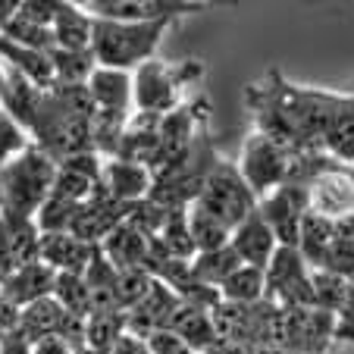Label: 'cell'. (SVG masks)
I'll list each match as a JSON object with an SVG mask.
<instances>
[{
  "mask_svg": "<svg viewBox=\"0 0 354 354\" xmlns=\"http://www.w3.org/2000/svg\"><path fill=\"white\" fill-rule=\"evenodd\" d=\"M50 66H54V85H88L91 73L97 69L91 50H63L54 47L47 50Z\"/></svg>",
  "mask_w": 354,
  "mask_h": 354,
  "instance_id": "cell-26",
  "label": "cell"
},
{
  "mask_svg": "<svg viewBox=\"0 0 354 354\" xmlns=\"http://www.w3.org/2000/svg\"><path fill=\"white\" fill-rule=\"evenodd\" d=\"M263 276H267V301H273L276 308H314L310 267L298 254V248H276Z\"/></svg>",
  "mask_w": 354,
  "mask_h": 354,
  "instance_id": "cell-7",
  "label": "cell"
},
{
  "mask_svg": "<svg viewBox=\"0 0 354 354\" xmlns=\"http://www.w3.org/2000/svg\"><path fill=\"white\" fill-rule=\"evenodd\" d=\"M7 66V63H3ZM41 97H44V88H38L35 82H28L26 75H19L16 69L7 66V88H3V97H0V110L7 116H13L26 132H32L35 116L41 110ZM32 138V135H28Z\"/></svg>",
  "mask_w": 354,
  "mask_h": 354,
  "instance_id": "cell-17",
  "label": "cell"
},
{
  "mask_svg": "<svg viewBox=\"0 0 354 354\" xmlns=\"http://www.w3.org/2000/svg\"><path fill=\"white\" fill-rule=\"evenodd\" d=\"M154 176L151 169L138 167V163L126 160H104V173H100V188L120 204H135L151 194Z\"/></svg>",
  "mask_w": 354,
  "mask_h": 354,
  "instance_id": "cell-15",
  "label": "cell"
},
{
  "mask_svg": "<svg viewBox=\"0 0 354 354\" xmlns=\"http://www.w3.org/2000/svg\"><path fill=\"white\" fill-rule=\"evenodd\" d=\"M154 282L157 279L147 273L145 267L116 270V308H120L122 314H129V310H132L147 292H151V286H154Z\"/></svg>",
  "mask_w": 354,
  "mask_h": 354,
  "instance_id": "cell-33",
  "label": "cell"
},
{
  "mask_svg": "<svg viewBox=\"0 0 354 354\" xmlns=\"http://www.w3.org/2000/svg\"><path fill=\"white\" fill-rule=\"evenodd\" d=\"M82 276H85L88 298H91V314H110V310H120L116 308V267L104 257L100 245H97L91 263H88V270Z\"/></svg>",
  "mask_w": 354,
  "mask_h": 354,
  "instance_id": "cell-22",
  "label": "cell"
},
{
  "mask_svg": "<svg viewBox=\"0 0 354 354\" xmlns=\"http://www.w3.org/2000/svg\"><path fill=\"white\" fill-rule=\"evenodd\" d=\"M54 282H57V273L47 263L35 261V263H26V267L13 270L7 279L0 282V298H7L13 308H28L35 301L41 298H50L54 295Z\"/></svg>",
  "mask_w": 354,
  "mask_h": 354,
  "instance_id": "cell-14",
  "label": "cell"
},
{
  "mask_svg": "<svg viewBox=\"0 0 354 354\" xmlns=\"http://www.w3.org/2000/svg\"><path fill=\"white\" fill-rule=\"evenodd\" d=\"M0 35L7 41H16V44L22 47H32V50H41V54H47V50H54V32L44 26H38V22L26 19L22 13H16L13 19L7 22V26L0 28Z\"/></svg>",
  "mask_w": 354,
  "mask_h": 354,
  "instance_id": "cell-31",
  "label": "cell"
},
{
  "mask_svg": "<svg viewBox=\"0 0 354 354\" xmlns=\"http://www.w3.org/2000/svg\"><path fill=\"white\" fill-rule=\"evenodd\" d=\"M304 151H292V147L279 145V141L267 138L261 132H251L241 145V157H239V173L248 182V188L254 192V198L261 201L263 194L276 192L279 185L295 179V163Z\"/></svg>",
  "mask_w": 354,
  "mask_h": 354,
  "instance_id": "cell-5",
  "label": "cell"
},
{
  "mask_svg": "<svg viewBox=\"0 0 354 354\" xmlns=\"http://www.w3.org/2000/svg\"><path fill=\"white\" fill-rule=\"evenodd\" d=\"M157 245L167 251L169 257H176V261H194V241H192V232H188V207L185 210H169L167 223H163V229L154 235Z\"/></svg>",
  "mask_w": 354,
  "mask_h": 354,
  "instance_id": "cell-28",
  "label": "cell"
},
{
  "mask_svg": "<svg viewBox=\"0 0 354 354\" xmlns=\"http://www.w3.org/2000/svg\"><path fill=\"white\" fill-rule=\"evenodd\" d=\"M97 245H88L73 232H47L41 235L38 261L47 263L54 273H85Z\"/></svg>",
  "mask_w": 354,
  "mask_h": 354,
  "instance_id": "cell-13",
  "label": "cell"
},
{
  "mask_svg": "<svg viewBox=\"0 0 354 354\" xmlns=\"http://www.w3.org/2000/svg\"><path fill=\"white\" fill-rule=\"evenodd\" d=\"M0 60L7 63L10 69H16L19 75H26L28 82H35L38 88H50L54 85V66H50V57L32 50V47H22L16 41H7L0 35Z\"/></svg>",
  "mask_w": 354,
  "mask_h": 354,
  "instance_id": "cell-21",
  "label": "cell"
},
{
  "mask_svg": "<svg viewBox=\"0 0 354 354\" xmlns=\"http://www.w3.org/2000/svg\"><path fill=\"white\" fill-rule=\"evenodd\" d=\"M229 245H232V251L239 254V261L245 263V267H257V270H267V263L273 261L276 248H279L273 229L263 223V216L257 214V210L248 214L245 220L232 229Z\"/></svg>",
  "mask_w": 354,
  "mask_h": 354,
  "instance_id": "cell-12",
  "label": "cell"
},
{
  "mask_svg": "<svg viewBox=\"0 0 354 354\" xmlns=\"http://www.w3.org/2000/svg\"><path fill=\"white\" fill-rule=\"evenodd\" d=\"M3 88H7V66L0 60V97H3Z\"/></svg>",
  "mask_w": 354,
  "mask_h": 354,
  "instance_id": "cell-45",
  "label": "cell"
},
{
  "mask_svg": "<svg viewBox=\"0 0 354 354\" xmlns=\"http://www.w3.org/2000/svg\"><path fill=\"white\" fill-rule=\"evenodd\" d=\"M13 270H16L13 248H10V239H7V226H3V220H0V282L7 279Z\"/></svg>",
  "mask_w": 354,
  "mask_h": 354,
  "instance_id": "cell-40",
  "label": "cell"
},
{
  "mask_svg": "<svg viewBox=\"0 0 354 354\" xmlns=\"http://www.w3.org/2000/svg\"><path fill=\"white\" fill-rule=\"evenodd\" d=\"M145 342H147V348H151V354H194L192 348H188L176 333H169V329H160V333L147 335Z\"/></svg>",
  "mask_w": 354,
  "mask_h": 354,
  "instance_id": "cell-38",
  "label": "cell"
},
{
  "mask_svg": "<svg viewBox=\"0 0 354 354\" xmlns=\"http://www.w3.org/2000/svg\"><path fill=\"white\" fill-rule=\"evenodd\" d=\"M129 210H132V204H120V201H113L104 188L97 185L91 192V198L79 207V214H75L69 232L79 235V239L88 241V245H100V241L107 239L120 223L129 220Z\"/></svg>",
  "mask_w": 354,
  "mask_h": 354,
  "instance_id": "cell-10",
  "label": "cell"
},
{
  "mask_svg": "<svg viewBox=\"0 0 354 354\" xmlns=\"http://www.w3.org/2000/svg\"><path fill=\"white\" fill-rule=\"evenodd\" d=\"M54 298L60 301V308L69 310L73 317L85 320L91 314V298H88V286L82 273H57L54 282Z\"/></svg>",
  "mask_w": 354,
  "mask_h": 354,
  "instance_id": "cell-32",
  "label": "cell"
},
{
  "mask_svg": "<svg viewBox=\"0 0 354 354\" xmlns=\"http://www.w3.org/2000/svg\"><path fill=\"white\" fill-rule=\"evenodd\" d=\"M204 79V63L201 60H182V63H163L147 60L132 73V104L135 113H154L167 116L185 100V88H198Z\"/></svg>",
  "mask_w": 354,
  "mask_h": 354,
  "instance_id": "cell-3",
  "label": "cell"
},
{
  "mask_svg": "<svg viewBox=\"0 0 354 354\" xmlns=\"http://www.w3.org/2000/svg\"><path fill=\"white\" fill-rule=\"evenodd\" d=\"M220 298L229 304H257L267 298V276L257 267H239L220 286Z\"/></svg>",
  "mask_w": 354,
  "mask_h": 354,
  "instance_id": "cell-27",
  "label": "cell"
},
{
  "mask_svg": "<svg viewBox=\"0 0 354 354\" xmlns=\"http://www.w3.org/2000/svg\"><path fill=\"white\" fill-rule=\"evenodd\" d=\"M216 160H220V154H216L210 135L201 132L198 138H194L192 151H188L179 163L151 173L154 176V185H151V194H147V198L167 210L192 207L194 201H198L201 188H204V182H207L210 169L216 167Z\"/></svg>",
  "mask_w": 354,
  "mask_h": 354,
  "instance_id": "cell-4",
  "label": "cell"
},
{
  "mask_svg": "<svg viewBox=\"0 0 354 354\" xmlns=\"http://www.w3.org/2000/svg\"><path fill=\"white\" fill-rule=\"evenodd\" d=\"M32 354H75V348L60 335H50V339L32 342Z\"/></svg>",
  "mask_w": 354,
  "mask_h": 354,
  "instance_id": "cell-39",
  "label": "cell"
},
{
  "mask_svg": "<svg viewBox=\"0 0 354 354\" xmlns=\"http://www.w3.org/2000/svg\"><path fill=\"white\" fill-rule=\"evenodd\" d=\"M310 282H314V308L326 310V314H339L345 308L348 279L326 273V270H310Z\"/></svg>",
  "mask_w": 354,
  "mask_h": 354,
  "instance_id": "cell-34",
  "label": "cell"
},
{
  "mask_svg": "<svg viewBox=\"0 0 354 354\" xmlns=\"http://www.w3.org/2000/svg\"><path fill=\"white\" fill-rule=\"evenodd\" d=\"M54 179L57 163L41 147L28 145L19 157L0 169V214L35 220L41 204L54 192Z\"/></svg>",
  "mask_w": 354,
  "mask_h": 354,
  "instance_id": "cell-2",
  "label": "cell"
},
{
  "mask_svg": "<svg viewBox=\"0 0 354 354\" xmlns=\"http://www.w3.org/2000/svg\"><path fill=\"white\" fill-rule=\"evenodd\" d=\"M241 354H261V351H257V348H248V351H241Z\"/></svg>",
  "mask_w": 354,
  "mask_h": 354,
  "instance_id": "cell-47",
  "label": "cell"
},
{
  "mask_svg": "<svg viewBox=\"0 0 354 354\" xmlns=\"http://www.w3.org/2000/svg\"><path fill=\"white\" fill-rule=\"evenodd\" d=\"M308 210H310L308 188L301 185V182H286V185H279L276 192L263 194L257 201V214L273 229L279 248H298L301 220H304Z\"/></svg>",
  "mask_w": 354,
  "mask_h": 354,
  "instance_id": "cell-8",
  "label": "cell"
},
{
  "mask_svg": "<svg viewBox=\"0 0 354 354\" xmlns=\"http://www.w3.org/2000/svg\"><path fill=\"white\" fill-rule=\"evenodd\" d=\"M204 354H214V351H204Z\"/></svg>",
  "mask_w": 354,
  "mask_h": 354,
  "instance_id": "cell-48",
  "label": "cell"
},
{
  "mask_svg": "<svg viewBox=\"0 0 354 354\" xmlns=\"http://www.w3.org/2000/svg\"><path fill=\"white\" fill-rule=\"evenodd\" d=\"M323 154L342 167H354V107L351 94H345V107L335 113L333 126L323 135Z\"/></svg>",
  "mask_w": 354,
  "mask_h": 354,
  "instance_id": "cell-23",
  "label": "cell"
},
{
  "mask_svg": "<svg viewBox=\"0 0 354 354\" xmlns=\"http://www.w3.org/2000/svg\"><path fill=\"white\" fill-rule=\"evenodd\" d=\"M188 232H192L194 251L204 254V251H216V248H226L232 239V229L223 226L220 220H214L210 214H204L201 207H188Z\"/></svg>",
  "mask_w": 354,
  "mask_h": 354,
  "instance_id": "cell-30",
  "label": "cell"
},
{
  "mask_svg": "<svg viewBox=\"0 0 354 354\" xmlns=\"http://www.w3.org/2000/svg\"><path fill=\"white\" fill-rule=\"evenodd\" d=\"M179 295L173 292L169 286H163L160 279L151 286V292L145 295V298L135 304L132 310L126 314V326L132 335H138V339H147V335L160 333V329L169 326V320H173V314L179 310Z\"/></svg>",
  "mask_w": 354,
  "mask_h": 354,
  "instance_id": "cell-11",
  "label": "cell"
},
{
  "mask_svg": "<svg viewBox=\"0 0 354 354\" xmlns=\"http://www.w3.org/2000/svg\"><path fill=\"white\" fill-rule=\"evenodd\" d=\"M0 354H32V345L22 339L19 329L0 335Z\"/></svg>",
  "mask_w": 354,
  "mask_h": 354,
  "instance_id": "cell-41",
  "label": "cell"
},
{
  "mask_svg": "<svg viewBox=\"0 0 354 354\" xmlns=\"http://www.w3.org/2000/svg\"><path fill=\"white\" fill-rule=\"evenodd\" d=\"M82 7L94 19L110 22H176L185 13H204L207 3H192V0H88Z\"/></svg>",
  "mask_w": 354,
  "mask_h": 354,
  "instance_id": "cell-9",
  "label": "cell"
},
{
  "mask_svg": "<svg viewBox=\"0 0 354 354\" xmlns=\"http://www.w3.org/2000/svg\"><path fill=\"white\" fill-rule=\"evenodd\" d=\"M50 32H54V44L63 47V50H91L94 19L85 13L82 3L57 0V16Z\"/></svg>",
  "mask_w": 354,
  "mask_h": 354,
  "instance_id": "cell-19",
  "label": "cell"
},
{
  "mask_svg": "<svg viewBox=\"0 0 354 354\" xmlns=\"http://www.w3.org/2000/svg\"><path fill=\"white\" fill-rule=\"evenodd\" d=\"M194 207H201L204 214H210L214 220H220L223 226L235 229L248 214H254L257 210V198H254V192L248 188V182L241 179L239 167L220 157L216 167L210 169L204 188H201Z\"/></svg>",
  "mask_w": 354,
  "mask_h": 354,
  "instance_id": "cell-6",
  "label": "cell"
},
{
  "mask_svg": "<svg viewBox=\"0 0 354 354\" xmlns=\"http://www.w3.org/2000/svg\"><path fill=\"white\" fill-rule=\"evenodd\" d=\"M129 333L126 314L110 310V314H88L85 317V345L94 351H113V345Z\"/></svg>",
  "mask_w": 354,
  "mask_h": 354,
  "instance_id": "cell-29",
  "label": "cell"
},
{
  "mask_svg": "<svg viewBox=\"0 0 354 354\" xmlns=\"http://www.w3.org/2000/svg\"><path fill=\"white\" fill-rule=\"evenodd\" d=\"M100 251H104V257H107L116 270L145 267L147 251H151V235H145L141 229H135L132 223L126 220L100 241Z\"/></svg>",
  "mask_w": 354,
  "mask_h": 354,
  "instance_id": "cell-18",
  "label": "cell"
},
{
  "mask_svg": "<svg viewBox=\"0 0 354 354\" xmlns=\"http://www.w3.org/2000/svg\"><path fill=\"white\" fill-rule=\"evenodd\" d=\"M110 354H151V348H147L145 339H138V335L126 333V335H122V339L113 345V351H110Z\"/></svg>",
  "mask_w": 354,
  "mask_h": 354,
  "instance_id": "cell-42",
  "label": "cell"
},
{
  "mask_svg": "<svg viewBox=\"0 0 354 354\" xmlns=\"http://www.w3.org/2000/svg\"><path fill=\"white\" fill-rule=\"evenodd\" d=\"M88 94L94 100V110H107V113H122L132 116V73L122 69H104L97 66L88 79Z\"/></svg>",
  "mask_w": 354,
  "mask_h": 354,
  "instance_id": "cell-16",
  "label": "cell"
},
{
  "mask_svg": "<svg viewBox=\"0 0 354 354\" xmlns=\"http://www.w3.org/2000/svg\"><path fill=\"white\" fill-rule=\"evenodd\" d=\"M239 267H245V263L239 261V254L232 251V245L216 248V251H204V254H194V261H192L194 279H198L201 286L216 288V292H220V286H223V282H226Z\"/></svg>",
  "mask_w": 354,
  "mask_h": 354,
  "instance_id": "cell-25",
  "label": "cell"
},
{
  "mask_svg": "<svg viewBox=\"0 0 354 354\" xmlns=\"http://www.w3.org/2000/svg\"><path fill=\"white\" fill-rule=\"evenodd\" d=\"M19 326V308H13L7 298H0V335L13 333Z\"/></svg>",
  "mask_w": 354,
  "mask_h": 354,
  "instance_id": "cell-43",
  "label": "cell"
},
{
  "mask_svg": "<svg viewBox=\"0 0 354 354\" xmlns=\"http://www.w3.org/2000/svg\"><path fill=\"white\" fill-rule=\"evenodd\" d=\"M167 329L179 335L194 354L214 351V348L220 345V335H216V329H214L210 310L192 308V304H179V310L173 314V320H169Z\"/></svg>",
  "mask_w": 354,
  "mask_h": 354,
  "instance_id": "cell-20",
  "label": "cell"
},
{
  "mask_svg": "<svg viewBox=\"0 0 354 354\" xmlns=\"http://www.w3.org/2000/svg\"><path fill=\"white\" fill-rule=\"evenodd\" d=\"M28 145H32V138H28L26 129H22L13 116H7L0 110V169L7 167L13 157H19Z\"/></svg>",
  "mask_w": 354,
  "mask_h": 354,
  "instance_id": "cell-35",
  "label": "cell"
},
{
  "mask_svg": "<svg viewBox=\"0 0 354 354\" xmlns=\"http://www.w3.org/2000/svg\"><path fill=\"white\" fill-rule=\"evenodd\" d=\"M19 13L26 19L38 22V26L50 28L54 26V16H57V0H19Z\"/></svg>",
  "mask_w": 354,
  "mask_h": 354,
  "instance_id": "cell-37",
  "label": "cell"
},
{
  "mask_svg": "<svg viewBox=\"0 0 354 354\" xmlns=\"http://www.w3.org/2000/svg\"><path fill=\"white\" fill-rule=\"evenodd\" d=\"M16 13H19V0H0V28L7 26Z\"/></svg>",
  "mask_w": 354,
  "mask_h": 354,
  "instance_id": "cell-44",
  "label": "cell"
},
{
  "mask_svg": "<svg viewBox=\"0 0 354 354\" xmlns=\"http://www.w3.org/2000/svg\"><path fill=\"white\" fill-rule=\"evenodd\" d=\"M169 26H173V19H160V22L94 19V32H91L94 63L104 69L135 73L138 66H145L147 60L157 57V47H160V41H163V35H167Z\"/></svg>",
  "mask_w": 354,
  "mask_h": 354,
  "instance_id": "cell-1",
  "label": "cell"
},
{
  "mask_svg": "<svg viewBox=\"0 0 354 354\" xmlns=\"http://www.w3.org/2000/svg\"><path fill=\"white\" fill-rule=\"evenodd\" d=\"M317 270H326V273H335L342 279H351L354 276V239H333V245L323 254Z\"/></svg>",
  "mask_w": 354,
  "mask_h": 354,
  "instance_id": "cell-36",
  "label": "cell"
},
{
  "mask_svg": "<svg viewBox=\"0 0 354 354\" xmlns=\"http://www.w3.org/2000/svg\"><path fill=\"white\" fill-rule=\"evenodd\" d=\"M75 354H107V351H94V348L82 345V348H75Z\"/></svg>",
  "mask_w": 354,
  "mask_h": 354,
  "instance_id": "cell-46",
  "label": "cell"
},
{
  "mask_svg": "<svg viewBox=\"0 0 354 354\" xmlns=\"http://www.w3.org/2000/svg\"><path fill=\"white\" fill-rule=\"evenodd\" d=\"M333 239H335L333 220H326V216H320V214H314V210H308V214H304V220H301L298 254L304 257V263H308L310 270L320 267V261H323V254L329 251Z\"/></svg>",
  "mask_w": 354,
  "mask_h": 354,
  "instance_id": "cell-24",
  "label": "cell"
}]
</instances>
